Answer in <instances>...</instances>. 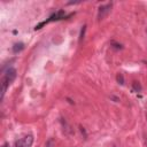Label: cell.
I'll return each instance as SVG.
<instances>
[{
  "label": "cell",
  "mask_w": 147,
  "mask_h": 147,
  "mask_svg": "<svg viewBox=\"0 0 147 147\" xmlns=\"http://www.w3.org/2000/svg\"><path fill=\"white\" fill-rule=\"evenodd\" d=\"M16 75H17V71H16L15 68H9V69L6 71V74H5V76H3V78H2V92H1V99H2L3 96H5L7 86L15 79Z\"/></svg>",
  "instance_id": "obj_1"
},
{
  "label": "cell",
  "mask_w": 147,
  "mask_h": 147,
  "mask_svg": "<svg viewBox=\"0 0 147 147\" xmlns=\"http://www.w3.org/2000/svg\"><path fill=\"white\" fill-rule=\"evenodd\" d=\"M33 144V137L31 135L16 141V147H31Z\"/></svg>",
  "instance_id": "obj_2"
},
{
  "label": "cell",
  "mask_w": 147,
  "mask_h": 147,
  "mask_svg": "<svg viewBox=\"0 0 147 147\" xmlns=\"http://www.w3.org/2000/svg\"><path fill=\"white\" fill-rule=\"evenodd\" d=\"M110 8H111V3H107V5H103V6L100 7L99 12H98V18H99V20H102V18L109 13Z\"/></svg>",
  "instance_id": "obj_3"
},
{
  "label": "cell",
  "mask_w": 147,
  "mask_h": 147,
  "mask_svg": "<svg viewBox=\"0 0 147 147\" xmlns=\"http://www.w3.org/2000/svg\"><path fill=\"white\" fill-rule=\"evenodd\" d=\"M23 48H24L23 44H22V43H17V44H15V45L13 46V52H14V53H18V52H21Z\"/></svg>",
  "instance_id": "obj_4"
},
{
  "label": "cell",
  "mask_w": 147,
  "mask_h": 147,
  "mask_svg": "<svg viewBox=\"0 0 147 147\" xmlns=\"http://www.w3.org/2000/svg\"><path fill=\"white\" fill-rule=\"evenodd\" d=\"M132 87H133V90L136 92H141V85L139 82H136V81L132 82Z\"/></svg>",
  "instance_id": "obj_5"
},
{
  "label": "cell",
  "mask_w": 147,
  "mask_h": 147,
  "mask_svg": "<svg viewBox=\"0 0 147 147\" xmlns=\"http://www.w3.org/2000/svg\"><path fill=\"white\" fill-rule=\"evenodd\" d=\"M116 79H117V82H118V84H121V85L124 84V77H123V75H122V74H118V75H117V77H116Z\"/></svg>",
  "instance_id": "obj_6"
},
{
  "label": "cell",
  "mask_w": 147,
  "mask_h": 147,
  "mask_svg": "<svg viewBox=\"0 0 147 147\" xmlns=\"http://www.w3.org/2000/svg\"><path fill=\"white\" fill-rule=\"evenodd\" d=\"M85 31H86V25H84L83 27V29L81 30V35H79V43L84 39V35H85Z\"/></svg>",
  "instance_id": "obj_7"
},
{
  "label": "cell",
  "mask_w": 147,
  "mask_h": 147,
  "mask_svg": "<svg viewBox=\"0 0 147 147\" xmlns=\"http://www.w3.org/2000/svg\"><path fill=\"white\" fill-rule=\"evenodd\" d=\"M146 32H147V30H146Z\"/></svg>",
  "instance_id": "obj_8"
}]
</instances>
